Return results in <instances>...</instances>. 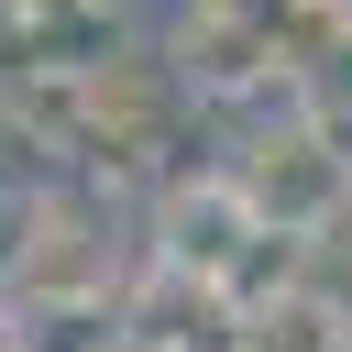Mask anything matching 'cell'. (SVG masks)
<instances>
[{
	"instance_id": "6da1fadb",
	"label": "cell",
	"mask_w": 352,
	"mask_h": 352,
	"mask_svg": "<svg viewBox=\"0 0 352 352\" xmlns=\"http://www.w3.org/2000/svg\"><path fill=\"white\" fill-rule=\"evenodd\" d=\"M231 176H242L253 220H264V231H286V242H319V231H330V209L352 198V154H341L319 121H297V132H264V143H253Z\"/></svg>"
},
{
	"instance_id": "277c9868",
	"label": "cell",
	"mask_w": 352,
	"mask_h": 352,
	"mask_svg": "<svg viewBox=\"0 0 352 352\" xmlns=\"http://www.w3.org/2000/svg\"><path fill=\"white\" fill-rule=\"evenodd\" d=\"M0 352H22V297L0 286Z\"/></svg>"
},
{
	"instance_id": "3957f363",
	"label": "cell",
	"mask_w": 352,
	"mask_h": 352,
	"mask_svg": "<svg viewBox=\"0 0 352 352\" xmlns=\"http://www.w3.org/2000/svg\"><path fill=\"white\" fill-rule=\"evenodd\" d=\"M242 352H341V330H330L319 297H275V308L242 319Z\"/></svg>"
},
{
	"instance_id": "7a4b0ae2",
	"label": "cell",
	"mask_w": 352,
	"mask_h": 352,
	"mask_svg": "<svg viewBox=\"0 0 352 352\" xmlns=\"http://www.w3.org/2000/svg\"><path fill=\"white\" fill-rule=\"evenodd\" d=\"M253 242H264V220H253L242 176H176L154 198V264L187 275V286H220L231 297V275L253 264Z\"/></svg>"
}]
</instances>
